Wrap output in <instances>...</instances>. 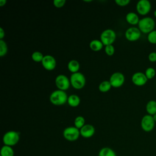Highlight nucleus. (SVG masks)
I'll return each mask as SVG.
<instances>
[{
  "label": "nucleus",
  "mask_w": 156,
  "mask_h": 156,
  "mask_svg": "<svg viewBox=\"0 0 156 156\" xmlns=\"http://www.w3.org/2000/svg\"><path fill=\"white\" fill-rule=\"evenodd\" d=\"M68 98L67 94L65 91L58 89L51 93L49 100L55 105H62L67 102Z\"/></svg>",
  "instance_id": "obj_1"
},
{
  "label": "nucleus",
  "mask_w": 156,
  "mask_h": 156,
  "mask_svg": "<svg viewBox=\"0 0 156 156\" xmlns=\"http://www.w3.org/2000/svg\"><path fill=\"white\" fill-rule=\"evenodd\" d=\"M155 22L154 20L150 16H145L140 20L138 24V29L144 34H149L154 30Z\"/></svg>",
  "instance_id": "obj_2"
},
{
  "label": "nucleus",
  "mask_w": 156,
  "mask_h": 156,
  "mask_svg": "<svg viewBox=\"0 0 156 156\" xmlns=\"http://www.w3.org/2000/svg\"><path fill=\"white\" fill-rule=\"evenodd\" d=\"M20 133L15 130H9L5 132L2 137L4 145L13 146L20 141Z\"/></svg>",
  "instance_id": "obj_3"
},
{
  "label": "nucleus",
  "mask_w": 156,
  "mask_h": 156,
  "mask_svg": "<svg viewBox=\"0 0 156 156\" xmlns=\"http://www.w3.org/2000/svg\"><path fill=\"white\" fill-rule=\"evenodd\" d=\"M69 80L73 87L77 90H80L83 88L86 83V79L84 75L80 72L72 73Z\"/></svg>",
  "instance_id": "obj_4"
},
{
  "label": "nucleus",
  "mask_w": 156,
  "mask_h": 156,
  "mask_svg": "<svg viewBox=\"0 0 156 156\" xmlns=\"http://www.w3.org/2000/svg\"><path fill=\"white\" fill-rule=\"evenodd\" d=\"M80 135V130L75 126L67 127L63 131V137L69 141H76Z\"/></svg>",
  "instance_id": "obj_5"
},
{
  "label": "nucleus",
  "mask_w": 156,
  "mask_h": 156,
  "mask_svg": "<svg viewBox=\"0 0 156 156\" xmlns=\"http://www.w3.org/2000/svg\"><path fill=\"white\" fill-rule=\"evenodd\" d=\"M116 37V35L115 32L111 29H107L103 30L101 34L100 40L104 45L107 46L112 44V43L115 41Z\"/></svg>",
  "instance_id": "obj_6"
},
{
  "label": "nucleus",
  "mask_w": 156,
  "mask_h": 156,
  "mask_svg": "<svg viewBox=\"0 0 156 156\" xmlns=\"http://www.w3.org/2000/svg\"><path fill=\"white\" fill-rule=\"evenodd\" d=\"M155 122L153 116L150 115H145L143 116L141 120V127L146 132L152 131L155 127Z\"/></svg>",
  "instance_id": "obj_7"
},
{
  "label": "nucleus",
  "mask_w": 156,
  "mask_h": 156,
  "mask_svg": "<svg viewBox=\"0 0 156 156\" xmlns=\"http://www.w3.org/2000/svg\"><path fill=\"white\" fill-rule=\"evenodd\" d=\"M56 87L58 90L65 91L68 90L70 86V80L68 77L64 74L58 75L55 79Z\"/></svg>",
  "instance_id": "obj_8"
},
{
  "label": "nucleus",
  "mask_w": 156,
  "mask_h": 156,
  "mask_svg": "<svg viewBox=\"0 0 156 156\" xmlns=\"http://www.w3.org/2000/svg\"><path fill=\"white\" fill-rule=\"evenodd\" d=\"M109 81L113 87L118 88L124 84L125 77L122 73L115 72L111 75Z\"/></svg>",
  "instance_id": "obj_9"
},
{
  "label": "nucleus",
  "mask_w": 156,
  "mask_h": 156,
  "mask_svg": "<svg viewBox=\"0 0 156 156\" xmlns=\"http://www.w3.org/2000/svg\"><path fill=\"white\" fill-rule=\"evenodd\" d=\"M141 35V32L136 27H130L125 32L126 38L130 41H135L138 40Z\"/></svg>",
  "instance_id": "obj_10"
},
{
  "label": "nucleus",
  "mask_w": 156,
  "mask_h": 156,
  "mask_svg": "<svg viewBox=\"0 0 156 156\" xmlns=\"http://www.w3.org/2000/svg\"><path fill=\"white\" fill-rule=\"evenodd\" d=\"M136 9L140 15H146L151 9V2L148 0H140L136 3Z\"/></svg>",
  "instance_id": "obj_11"
},
{
  "label": "nucleus",
  "mask_w": 156,
  "mask_h": 156,
  "mask_svg": "<svg viewBox=\"0 0 156 156\" xmlns=\"http://www.w3.org/2000/svg\"><path fill=\"white\" fill-rule=\"evenodd\" d=\"M43 68L48 71H52L56 66V60L51 55H45L41 61Z\"/></svg>",
  "instance_id": "obj_12"
},
{
  "label": "nucleus",
  "mask_w": 156,
  "mask_h": 156,
  "mask_svg": "<svg viewBox=\"0 0 156 156\" xmlns=\"http://www.w3.org/2000/svg\"><path fill=\"white\" fill-rule=\"evenodd\" d=\"M145 74L142 72H136L132 76V81L133 83L136 86H143L145 85L147 81Z\"/></svg>",
  "instance_id": "obj_13"
},
{
  "label": "nucleus",
  "mask_w": 156,
  "mask_h": 156,
  "mask_svg": "<svg viewBox=\"0 0 156 156\" xmlns=\"http://www.w3.org/2000/svg\"><path fill=\"white\" fill-rule=\"evenodd\" d=\"M95 133L94 127L90 124H85L80 129V135L85 138H88L94 135Z\"/></svg>",
  "instance_id": "obj_14"
},
{
  "label": "nucleus",
  "mask_w": 156,
  "mask_h": 156,
  "mask_svg": "<svg viewBox=\"0 0 156 156\" xmlns=\"http://www.w3.org/2000/svg\"><path fill=\"white\" fill-rule=\"evenodd\" d=\"M126 20L128 23L132 25H136L138 24L140 21L138 15L133 12H130L127 13L126 16Z\"/></svg>",
  "instance_id": "obj_15"
},
{
  "label": "nucleus",
  "mask_w": 156,
  "mask_h": 156,
  "mask_svg": "<svg viewBox=\"0 0 156 156\" xmlns=\"http://www.w3.org/2000/svg\"><path fill=\"white\" fill-rule=\"evenodd\" d=\"M146 110L148 115L153 116L156 113V101L150 100L146 105Z\"/></svg>",
  "instance_id": "obj_16"
},
{
  "label": "nucleus",
  "mask_w": 156,
  "mask_h": 156,
  "mask_svg": "<svg viewBox=\"0 0 156 156\" xmlns=\"http://www.w3.org/2000/svg\"><path fill=\"white\" fill-rule=\"evenodd\" d=\"M67 102L69 106L76 107L79 105L80 102V99L76 94H71L68 98Z\"/></svg>",
  "instance_id": "obj_17"
},
{
  "label": "nucleus",
  "mask_w": 156,
  "mask_h": 156,
  "mask_svg": "<svg viewBox=\"0 0 156 156\" xmlns=\"http://www.w3.org/2000/svg\"><path fill=\"white\" fill-rule=\"evenodd\" d=\"M80 68V64L76 60H71L68 63V69L72 73L78 72Z\"/></svg>",
  "instance_id": "obj_18"
},
{
  "label": "nucleus",
  "mask_w": 156,
  "mask_h": 156,
  "mask_svg": "<svg viewBox=\"0 0 156 156\" xmlns=\"http://www.w3.org/2000/svg\"><path fill=\"white\" fill-rule=\"evenodd\" d=\"M14 151L12 147L4 145L1 149L0 156H14Z\"/></svg>",
  "instance_id": "obj_19"
},
{
  "label": "nucleus",
  "mask_w": 156,
  "mask_h": 156,
  "mask_svg": "<svg viewBox=\"0 0 156 156\" xmlns=\"http://www.w3.org/2000/svg\"><path fill=\"white\" fill-rule=\"evenodd\" d=\"M98 156H117L116 152L110 147H104L100 149Z\"/></svg>",
  "instance_id": "obj_20"
},
{
  "label": "nucleus",
  "mask_w": 156,
  "mask_h": 156,
  "mask_svg": "<svg viewBox=\"0 0 156 156\" xmlns=\"http://www.w3.org/2000/svg\"><path fill=\"white\" fill-rule=\"evenodd\" d=\"M89 45L91 50L94 51H99L102 48L104 44L101 40L94 39L90 41Z\"/></svg>",
  "instance_id": "obj_21"
},
{
  "label": "nucleus",
  "mask_w": 156,
  "mask_h": 156,
  "mask_svg": "<svg viewBox=\"0 0 156 156\" xmlns=\"http://www.w3.org/2000/svg\"><path fill=\"white\" fill-rule=\"evenodd\" d=\"M112 85L109 80H104L99 85V90L102 93L107 92L112 88Z\"/></svg>",
  "instance_id": "obj_22"
},
{
  "label": "nucleus",
  "mask_w": 156,
  "mask_h": 156,
  "mask_svg": "<svg viewBox=\"0 0 156 156\" xmlns=\"http://www.w3.org/2000/svg\"><path fill=\"white\" fill-rule=\"evenodd\" d=\"M85 118L82 116H77L74 121V126L80 130L85 124Z\"/></svg>",
  "instance_id": "obj_23"
},
{
  "label": "nucleus",
  "mask_w": 156,
  "mask_h": 156,
  "mask_svg": "<svg viewBox=\"0 0 156 156\" xmlns=\"http://www.w3.org/2000/svg\"><path fill=\"white\" fill-rule=\"evenodd\" d=\"M8 47L6 42L3 40H0V57H3L7 53Z\"/></svg>",
  "instance_id": "obj_24"
},
{
  "label": "nucleus",
  "mask_w": 156,
  "mask_h": 156,
  "mask_svg": "<svg viewBox=\"0 0 156 156\" xmlns=\"http://www.w3.org/2000/svg\"><path fill=\"white\" fill-rule=\"evenodd\" d=\"M31 57H32V59L35 62H41L44 57V55L40 51H35L32 54Z\"/></svg>",
  "instance_id": "obj_25"
},
{
  "label": "nucleus",
  "mask_w": 156,
  "mask_h": 156,
  "mask_svg": "<svg viewBox=\"0 0 156 156\" xmlns=\"http://www.w3.org/2000/svg\"><path fill=\"white\" fill-rule=\"evenodd\" d=\"M144 74H145L146 77L147 78V79H152L155 77L156 71L154 68L149 67L146 69Z\"/></svg>",
  "instance_id": "obj_26"
},
{
  "label": "nucleus",
  "mask_w": 156,
  "mask_h": 156,
  "mask_svg": "<svg viewBox=\"0 0 156 156\" xmlns=\"http://www.w3.org/2000/svg\"><path fill=\"white\" fill-rule=\"evenodd\" d=\"M147 40L152 44H156V30H153L147 34Z\"/></svg>",
  "instance_id": "obj_27"
},
{
  "label": "nucleus",
  "mask_w": 156,
  "mask_h": 156,
  "mask_svg": "<svg viewBox=\"0 0 156 156\" xmlns=\"http://www.w3.org/2000/svg\"><path fill=\"white\" fill-rule=\"evenodd\" d=\"M105 52L107 55L111 56L115 53V48L112 44L107 45L105 46Z\"/></svg>",
  "instance_id": "obj_28"
},
{
  "label": "nucleus",
  "mask_w": 156,
  "mask_h": 156,
  "mask_svg": "<svg viewBox=\"0 0 156 156\" xmlns=\"http://www.w3.org/2000/svg\"><path fill=\"white\" fill-rule=\"evenodd\" d=\"M66 3V0H54L53 1V4L55 7L60 8L63 7Z\"/></svg>",
  "instance_id": "obj_29"
},
{
  "label": "nucleus",
  "mask_w": 156,
  "mask_h": 156,
  "mask_svg": "<svg viewBox=\"0 0 156 156\" xmlns=\"http://www.w3.org/2000/svg\"><path fill=\"white\" fill-rule=\"evenodd\" d=\"M115 2L117 5L123 7V6L127 5L130 3V0H115Z\"/></svg>",
  "instance_id": "obj_30"
},
{
  "label": "nucleus",
  "mask_w": 156,
  "mask_h": 156,
  "mask_svg": "<svg viewBox=\"0 0 156 156\" xmlns=\"http://www.w3.org/2000/svg\"><path fill=\"white\" fill-rule=\"evenodd\" d=\"M148 59L150 62H156V52H151L149 54Z\"/></svg>",
  "instance_id": "obj_31"
},
{
  "label": "nucleus",
  "mask_w": 156,
  "mask_h": 156,
  "mask_svg": "<svg viewBox=\"0 0 156 156\" xmlns=\"http://www.w3.org/2000/svg\"><path fill=\"white\" fill-rule=\"evenodd\" d=\"M5 36V32L2 27H0V40H3Z\"/></svg>",
  "instance_id": "obj_32"
},
{
  "label": "nucleus",
  "mask_w": 156,
  "mask_h": 156,
  "mask_svg": "<svg viewBox=\"0 0 156 156\" xmlns=\"http://www.w3.org/2000/svg\"><path fill=\"white\" fill-rule=\"evenodd\" d=\"M7 1L6 0H0V6L2 7L6 4Z\"/></svg>",
  "instance_id": "obj_33"
},
{
  "label": "nucleus",
  "mask_w": 156,
  "mask_h": 156,
  "mask_svg": "<svg viewBox=\"0 0 156 156\" xmlns=\"http://www.w3.org/2000/svg\"><path fill=\"white\" fill-rule=\"evenodd\" d=\"M152 116H153V118H154V119L155 122H156V113H155V114H154Z\"/></svg>",
  "instance_id": "obj_34"
},
{
  "label": "nucleus",
  "mask_w": 156,
  "mask_h": 156,
  "mask_svg": "<svg viewBox=\"0 0 156 156\" xmlns=\"http://www.w3.org/2000/svg\"><path fill=\"white\" fill-rule=\"evenodd\" d=\"M154 14L155 17L156 18V10H155V11H154Z\"/></svg>",
  "instance_id": "obj_35"
},
{
  "label": "nucleus",
  "mask_w": 156,
  "mask_h": 156,
  "mask_svg": "<svg viewBox=\"0 0 156 156\" xmlns=\"http://www.w3.org/2000/svg\"><path fill=\"white\" fill-rule=\"evenodd\" d=\"M155 52H156V51H155Z\"/></svg>",
  "instance_id": "obj_36"
}]
</instances>
